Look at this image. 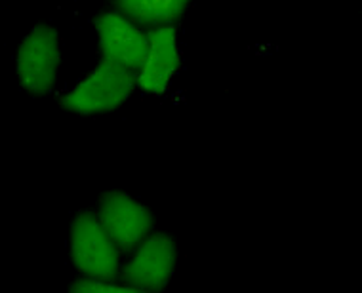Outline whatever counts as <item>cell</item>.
Segmentation results:
<instances>
[{"instance_id": "6da1fadb", "label": "cell", "mask_w": 362, "mask_h": 293, "mask_svg": "<svg viewBox=\"0 0 362 293\" xmlns=\"http://www.w3.org/2000/svg\"><path fill=\"white\" fill-rule=\"evenodd\" d=\"M134 92H136L134 71L100 59L94 69L62 95L59 103L65 111L75 114L98 116V114L117 111L130 100Z\"/></svg>"}, {"instance_id": "7a4b0ae2", "label": "cell", "mask_w": 362, "mask_h": 293, "mask_svg": "<svg viewBox=\"0 0 362 293\" xmlns=\"http://www.w3.org/2000/svg\"><path fill=\"white\" fill-rule=\"evenodd\" d=\"M69 246L71 259L84 278L120 280L122 251L101 227L95 212H82L73 219Z\"/></svg>"}, {"instance_id": "3957f363", "label": "cell", "mask_w": 362, "mask_h": 293, "mask_svg": "<svg viewBox=\"0 0 362 293\" xmlns=\"http://www.w3.org/2000/svg\"><path fill=\"white\" fill-rule=\"evenodd\" d=\"M59 65L62 48L56 29L46 23L33 27L16 54V73L21 88L33 95L50 94L57 82Z\"/></svg>"}, {"instance_id": "277c9868", "label": "cell", "mask_w": 362, "mask_h": 293, "mask_svg": "<svg viewBox=\"0 0 362 293\" xmlns=\"http://www.w3.org/2000/svg\"><path fill=\"white\" fill-rule=\"evenodd\" d=\"M177 250L174 238L164 232H151L138 248L128 253L120 268V280L141 292L158 293L174 275Z\"/></svg>"}, {"instance_id": "5b68a950", "label": "cell", "mask_w": 362, "mask_h": 293, "mask_svg": "<svg viewBox=\"0 0 362 293\" xmlns=\"http://www.w3.org/2000/svg\"><path fill=\"white\" fill-rule=\"evenodd\" d=\"M95 215L122 256L136 250L155 227L153 213L139 200L132 198L122 191H109L103 194Z\"/></svg>"}, {"instance_id": "8992f818", "label": "cell", "mask_w": 362, "mask_h": 293, "mask_svg": "<svg viewBox=\"0 0 362 293\" xmlns=\"http://www.w3.org/2000/svg\"><path fill=\"white\" fill-rule=\"evenodd\" d=\"M181 67L180 37L175 27L147 31V50L134 71L136 90L147 95H163L174 82Z\"/></svg>"}, {"instance_id": "52a82bcc", "label": "cell", "mask_w": 362, "mask_h": 293, "mask_svg": "<svg viewBox=\"0 0 362 293\" xmlns=\"http://www.w3.org/2000/svg\"><path fill=\"white\" fill-rule=\"evenodd\" d=\"M101 59L136 71L147 50V31L119 10H105L95 18Z\"/></svg>"}, {"instance_id": "ba28073f", "label": "cell", "mask_w": 362, "mask_h": 293, "mask_svg": "<svg viewBox=\"0 0 362 293\" xmlns=\"http://www.w3.org/2000/svg\"><path fill=\"white\" fill-rule=\"evenodd\" d=\"M189 4L191 0H115V10L145 31H151L158 27H175Z\"/></svg>"}, {"instance_id": "9c48e42d", "label": "cell", "mask_w": 362, "mask_h": 293, "mask_svg": "<svg viewBox=\"0 0 362 293\" xmlns=\"http://www.w3.org/2000/svg\"><path fill=\"white\" fill-rule=\"evenodd\" d=\"M71 293H147L138 287H132L122 280H94V278H78L73 282Z\"/></svg>"}]
</instances>
